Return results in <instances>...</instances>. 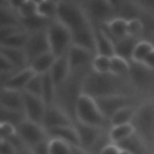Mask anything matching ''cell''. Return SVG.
Instances as JSON below:
<instances>
[{
    "mask_svg": "<svg viewBox=\"0 0 154 154\" xmlns=\"http://www.w3.org/2000/svg\"><path fill=\"white\" fill-rule=\"evenodd\" d=\"M118 77L108 73L101 75L94 71H88L84 73L82 84H81V93L87 94L94 99L113 95V94H122L120 84L118 82Z\"/></svg>",
    "mask_w": 154,
    "mask_h": 154,
    "instance_id": "obj_1",
    "label": "cell"
},
{
    "mask_svg": "<svg viewBox=\"0 0 154 154\" xmlns=\"http://www.w3.org/2000/svg\"><path fill=\"white\" fill-rule=\"evenodd\" d=\"M134 134H136V130H135V126L132 125V123L116 125V126H111L108 129V135H109L111 142L114 144L122 143L123 141H125L130 136H132Z\"/></svg>",
    "mask_w": 154,
    "mask_h": 154,
    "instance_id": "obj_26",
    "label": "cell"
},
{
    "mask_svg": "<svg viewBox=\"0 0 154 154\" xmlns=\"http://www.w3.org/2000/svg\"><path fill=\"white\" fill-rule=\"evenodd\" d=\"M149 41H150V42L153 43V46H154V35H152V38H150Z\"/></svg>",
    "mask_w": 154,
    "mask_h": 154,
    "instance_id": "obj_45",
    "label": "cell"
},
{
    "mask_svg": "<svg viewBox=\"0 0 154 154\" xmlns=\"http://www.w3.org/2000/svg\"><path fill=\"white\" fill-rule=\"evenodd\" d=\"M35 75L36 73L34 72V70L30 66L22 69V70H17L16 72H13L11 76H8L7 78H5L2 81V87L14 89L18 91H24L28 83Z\"/></svg>",
    "mask_w": 154,
    "mask_h": 154,
    "instance_id": "obj_16",
    "label": "cell"
},
{
    "mask_svg": "<svg viewBox=\"0 0 154 154\" xmlns=\"http://www.w3.org/2000/svg\"><path fill=\"white\" fill-rule=\"evenodd\" d=\"M0 54L5 55L14 65V67L18 70H22V69H25L29 66L24 49L8 48V47H1L0 46Z\"/></svg>",
    "mask_w": 154,
    "mask_h": 154,
    "instance_id": "obj_25",
    "label": "cell"
},
{
    "mask_svg": "<svg viewBox=\"0 0 154 154\" xmlns=\"http://www.w3.org/2000/svg\"><path fill=\"white\" fill-rule=\"evenodd\" d=\"M58 7H59V1H47V0L38 1L37 14L45 17L48 20H54V19H57Z\"/></svg>",
    "mask_w": 154,
    "mask_h": 154,
    "instance_id": "obj_34",
    "label": "cell"
},
{
    "mask_svg": "<svg viewBox=\"0 0 154 154\" xmlns=\"http://www.w3.org/2000/svg\"><path fill=\"white\" fill-rule=\"evenodd\" d=\"M30 154H48V140L30 149Z\"/></svg>",
    "mask_w": 154,
    "mask_h": 154,
    "instance_id": "obj_41",
    "label": "cell"
},
{
    "mask_svg": "<svg viewBox=\"0 0 154 154\" xmlns=\"http://www.w3.org/2000/svg\"><path fill=\"white\" fill-rule=\"evenodd\" d=\"M10 6L17 12L20 19H25L37 14V4L38 1L34 0H13L8 1Z\"/></svg>",
    "mask_w": 154,
    "mask_h": 154,
    "instance_id": "obj_24",
    "label": "cell"
},
{
    "mask_svg": "<svg viewBox=\"0 0 154 154\" xmlns=\"http://www.w3.org/2000/svg\"><path fill=\"white\" fill-rule=\"evenodd\" d=\"M120 154H132V153H130V152H128V150L122 149V150H120Z\"/></svg>",
    "mask_w": 154,
    "mask_h": 154,
    "instance_id": "obj_44",
    "label": "cell"
},
{
    "mask_svg": "<svg viewBox=\"0 0 154 154\" xmlns=\"http://www.w3.org/2000/svg\"><path fill=\"white\" fill-rule=\"evenodd\" d=\"M117 146L120 149L128 150L132 154H143V152H144V141L137 134H134L128 140L123 141L122 143H119Z\"/></svg>",
    "mask_w": 154,
    "mask_h": 154,
    "instance_id": "obj_33",
    "label": "cell"
},
{
    "mask_svg": "<svg viewBox=\"0 0 154 154\" xmlns=\"http://www.w3.org/2000/svg\"><path fill=\"white\" fill-rule=\"evenodd\" d=\"M0 129H1V138L11 140V138L17 136V126L12 123L1 122L0 123Z\"/></svg>",
    "mask_w": 154,
    "mask_h": 154,
    "instance_id": "obj_39",
    "label": "cell"
},
{
    "mask_svg": "<svg viewBox=\"0 0 154 154\" xmlns=\"http://www.w3.org/2000/svg\"><path fill=\"white\" fill-rule=\"evenodd\" d=\"M51 22L52 20H48V19H46L45 17H42L40 14H35L32 17H29V18H25V19H20V25L23 26L24 30H26L28 32L31 34V32L46 30Z\"/></svg>",
    "mask_w": 154,
    "mask_h": 154,
    "instance_id": "obj_29",
    "label": "cell"
},
{
    "mask_svg": "<svg viewBox=\"0 0 154 154\" xmlns=\"http://www.w3.org/2000/svg\"><path fill=\"white\" fill-rule=\"evenodd\" d=\"M73 116L76 122L88 125H94L105 129V126L108 124V120L105 118L101 109L99 108L96 100L83 93L78 95L75 102Z\"/></svg>",
    "mask_w": 154,
    "mask_h": 154,
    "instance_id": "obj_2",
    "label": "cell"
},
{
    "mask_svg": "<svg viewBox=\"0 0 154 154\" xmlns=\"http://www.w3.org/2000/svg\"><path fill=\"white\" fill-rule=\"evenodd\" d=\"M0 154H17V148L11 140H0Z\"/></svg>",
    "mask_w": 154,
    "mask_h": 154,
    "instance_id": "obj_40",
    "label": "cell"
},
{
    "mask_svg": "<svg viewBox=\"0 0 154 154\" xmlns=\"http://www.w3.org/2000/svg\"><path fill=\"white\" fill-rule=\"evenodd\" d=\"M46 32L51 52H53L57 57L65 55L72 45V34L70 29L60 23L58 19H54L47 26Z\"/></svg>",
    "mask_w": 154,
    "mask_h": 154,
    "instance_id": "obj_5",
    "label": "cell"
},
{
    "mask_svg": "<svg viewBox=\"0 0 154 154\" xmlns=\"http://www.w3.org/2000/svg\"><path fill=\"white\" fill-rule=\"evenodd\" d=\"M66 55H67V59H69V63H70L71 71L75 72V71L82 70L87 65L91 66L93 59H94V57L96 54H94L93 52H90V51H88V49H85L83 47H79V46H76V45H71V47L69 48Z\"/></svg>",
    "mask_w": 154,
    "mask_h": 154,
    "instance_id": "obj_12",
    "label": "cell"
},
{
    "mask_svg": "<svg viewBox=\"0 0 154 154\" xmlns=\"http://www.w3.org/2000/svg\"><path fill=\"white\" fill-rule=\"evenodd\" d=\"M17 136L30 149L40 144L41 142H45L48 140V135L45 128L41 124L31 122L26 118L17 125Z\"/></svg>",
    "mask_w": 154,
    "mask_h": 154,
    "instance_id": "obj_6",
    "label": "cell"
},
{
    "mask_svg": "<svg viewBox=\"0 0 154 154\" xmlns=\"http://www.w3.org/2000/svg\"><path fill=\"white\" fill-rule=\"evenodd\" d=\"M1 108L24 113V102H23V91H18L10 88H4L1 91Z\"/></svg>",
    "mask_w": 154,
    "mask_h": 154,
    "instance_id": "obj_17",
    "label": "cell"
},
{
    "mask_svg": "<svg viewBox=\"0 0 154 154\" xmlns=\"http://www.w3.org/2000/svg\"><path fill=\"white\" fill-rule=\"evenodd\" d=\"M71 73H72V71H71L70 63H69V59H67L66 54L61 55V57H58L53 67L49 71V75L52 77V79L54 81L58 90H60L66 84Z\"/></svg>",
    "mask_w": 154,
    "mask_h": 154,
    "instance_id": "obj_14",
    "label": "cell"
},
{
    "mask_svg": "<svg viewBox=\"0 0 154 154\" xmlns=\"http://www.w3.org/2000/svg\"><path fill=\"white\" fill-rule=\"evenodd\" d=\"M23 102L25 118L42 125V120L47 109V103L43 101V99L30 93L23 91Z\"/></svg>",
    "mask_w": 154,
    "mask_h": 154,
    "instance_id": "obj_8",
    "label": "cell"
},
{
    "mask_svg": "<svg viewBox=\"0 0 154 154\" xmlns=\"http://www.w3.org/2000/svg\"><path fill=\"white\" fill-rule=\"evenodd\" d=\"M111 58L112 57L96 54L93 59L90 70L96 72V73H101V75L111 73Z\"/></svg>",
    "mask_w": 154,
    "mask_h": 154,
    "instance_id": "obj_35",
    "label": "cell"
},
{
    "mask_svg": "<svg viewBox=\"0 0 154 154\" xmlns=\"http://www.w3.org/2000/svg\"><path fill=\"white\" fill-rule=\"evenodd\" d=\"M75 122L71 119L70 114L63 109L61 107L57 105H49L47 106L43 120H42V126L45 128L46 131L58 128V126H64V125H72Z\"/></svg>",
    "mask_w": 154,
    "mask_h": 154,
    "instance_id": "obj_11",
    "label": "cell"
},
{
    "mask_svg": "<svg viewBox=\"0 0 154 154\" xmlns=\"http://www.w3.org/2000/svg\"><path fill=\"white\" fill-rule=\"evenodd\" d=\"M49 51H51V48H49V42H48L46 30L31 32L29 35V40L24 48V52H25V55L28 59V64H30L38 55H41L46 52H49Z\"/></svg>",
    "mask_w": 154,
    "mask_h": 154,
    "instance_id": "obj_10",
    "label": "cell"
},
{
    "mask_svg": "<svg viewBox=\"0 0 154 154\" xmlns=\"http://www.w3.org/2000/svg\"><path fill=\"white\" fill-rule=\"evenodd\" d=\"M30 32L24 30L23 28L5 36L4 38H0V46L1 47H8V48H19L24 49L26 46V42L29 40Z\"/></svg>",
    "mask_w": 154,
    "mask_h": 154,
    "instance_id": "obj_23",
    "label": "cell"
},
{
    "mask_svg": "<svg viewBox=\"0 0 154 154\" xmlns=\"http://www.w3.org/2000/svg\"><path fill=\"white\" fill-rule=\"evenodd\" d=\"M102 28L111 37H114L116 41L128 36V20L122 17H113L112 19L103 23Z\"/></svg>",
    "mask_w": 154,
    "mask_h": 154,
    "instance_id": "obj_21",
    "label": "cell"
},
{
    "mask_svg": "<svg viewBox=\"0 0 154 154\" xmlns=\"http://www.w3.org/2000/svg\"><path fill=\"white\" fill-rule=\"evenodd\" d=\"M47 135H48V138H58L71 146H79L78 134H77L75 124L51 129L47 131Z\"/></svg>",
    "mask_w": 154,
    "mask_h": 154,
    "instance_id": "obj_18",
    "label": "cell"
},
{
    "mask_svg": "<svg viewBox=\"0 0 154 154\" xmlns=\"http://www.w3.org/2000/svg\"><path fill=\"white\" fill-rule=\"evenodd\" d=\"M57 58L58 57L53 52L49 51V52H46V53L38 55L37 58H35L29 64V66L34 70L35 73H37V75H46V73H49V71L53 67Z\"/></svg>",
    "mask_w": 154,
    "mask_h": 154,
    "instance_id": "obj_22",
    "label": "cell"
},
{
    "mask_svg": "<svg viewBox=\"0 0 154 154\" xmlns=\"http://www.w3.org/2000/svg\"><path fill=\"white\" fill-rule=\"evenodd\" d=\"M154 51V46L149 40H140L135 47L131 63L136 64H143V61L147 59V57Z\"/></svg>",
    "mask_w": 154,
    "mask_h": 154,
    "instance_id": "obj_32",
    "label": "cell"
},
{
    "mask_svg": "<svg viewBox=\"0 0 154 154\" xmlns=\"http://www.w3.org/2000/svg\"><path fill=\"white\" fill-rule=\"evenodd\" d=\"M24 91L42 97V75H37L36 73L30 79V82L28 83V85L24 89Z\"/></svg>",
    "mask_w": 154,
    "mask_h": 154,
    "instance_id": "obj_38",
    "label": "cell"
},
{
    "mask_svg": "<svg viewBox=\"0 0 154 154\" xmlns=\"http://www.w3.org/2000/svg\"><path fill=\"white\" fill-rule=\"evenodd\" d=\"M75 126H76L77 134H78L79 147H82L87 152L96 142V140L101 136V134L106 130L103 128L88 125V124H83V123H79V122H75Z\"/></svg>",
    "mask_w": 154,
    "mask_h": 154,
    "instance_id": "obj_13",
    "label": "cell"
},
{
    "mask_svg": "<svg viewBox=\"0 0 154 154\" xmlns=\"http://www.w3.org/2000/svg\"><path fill=\"white\" fill-rule=\"evenodd\" d=\"M131 63L126 59H123L118 55H113L111 58V75L120 78L125 76H130Z\"/></svg>",
    "mask_w": 154,
    "mask_h": 154,
    "instance_id": "obj_30",
    "label": "cell"
},
{
    "mask_svg": "<svg viewBox=\"0 0 154 154\" xmlns=\"http://www.w3.org/2000/svg\"><path fill=\"white\" fill-rule=\"evenodd\" d=\"M57 19L66 28H69L71 32L82 29L91 23L83 5L64 1H59Z\"/></svg>",
    "mask_w": 154,
    "mask_h": 154,
    "instance_id": "obj_3",
    "label": "cell"
},
{
    "mask_svg": "<svg viewBox=\"0 0 154 154\" xmlns=\"http://www.w3.org/2000/svg\"><path fill=\"white\" fill-rule=\"evenodd\" d=\"M83 7L89 17V19H95L101 24L112 19L117 11V2L109 0H93L83 4Z\"/></svg>",
    "mask_w": 154,
    "mask_h": 154,
    "instance_id": "obj_7",
    "label": "cell"
},
{
    "mask_svg": "<svg viewBox=\"0 0 154 154\" xmlns=\"http://www.w3.org/2000/svg\"><path fill=\"white\" fill-rule=\"evenodd\" d=\"M136 134L144 141L149 142L154 138V101L147 100L136 106L132 120Z\"/></svg>",
    "mask_w": 154,
    "mask_h": 154,
    "instance_id": "obj_4",
    "label": "cell"
},
{
    "mask_svg": "<svg viewBox=\"0 0 154 154\" xmlns=\"http://www.w3.org/2000/svg\"><path fill=\"white\" fill-rule=\"evenodd\" d=\"M57 85L52 79L49 73L42 75V99L47 103V106L53 105L57 95Z\"/></svg>",
    "mask_w": 154,
    "mask_h": 154,
    "instance_id": "obj_31",
    "label": "cell"
},
{
    "mask_svg": "<svg viewBox=\"0 0 154 154\" xmlns=\"http://www.w3.org/2000/svg\"><path fill=\"white\" fill-rule=\"evenodd\" d=\"M72 45L83 47L94 54H96V40H95V26L88 24L87 26L72 31Z\"/></svg>",
    "mask_w": 154,
    "mask_h": 154,
    "instance_id": "obj_15",
    "label": "cell"
},
{
    "mask_svg": "<svg viewBox=\"0 0 154 154\" xmlns=\"http://www.w3.org/2000/svg\"><path fill=\"white\" fill-rule=\"evenodd\" d=\"M95 40H96V54L113 57L114 55V41L101 26H95Z\"/></svg>",
    "mask_w": 154,
    "mask_h": 154,
    "instance_id": "obj_19",
    "label": "cell"
},
{
    "mask_svg": "<svg viewBox=\"0 0 154 154\" xmlns=\"http://www.w3.org/2000/svg\"><path fill=\"white\" fill-rule=\"evenodd\" d=\"M96 103L99 106V108L101 109L102 114L105 116V118L107 120H109V118L122 107L128 106V105H132L131 97L128 94H113V95H107V96H102V97H97L95 99Z\"/></svg>",
    "mask_w": 154,
    "mask_h": 154,
    "instance_id": "obj_9",
    "label": "cell"
},
{
    "mask_svg": "<svg viewBox=\"0 0 154 154\" xmlns=\"http://www.w3.org/2000/svg\"><path fill=\"white\" fill-rule=\"evenodd\" d=\"M144 67H147L149 71H153L154 70V51L147 57V59L143 61V64H142Z\"/></svg>",
    "mask_w": 154,
    "mask_h": 154,
    "instance_id": "obj_43",
    "label": "cell"
},
{
    "mask_svg": "<svg viewBox=\"0 0 154 154\" xmlns=\"http://www.w3.org/2000/svg\"><path fill=\"white\" fill-rule=\"evenodd\" d=\"M48 154H73L72 146L58 138H48Z\"/></svg>",
    "mask_w": 154,
    "mask_h": 154,
    "instance_id": "obj_36",
    "label": "cell"
},
{
    "mask_svg": "<svg viewBox=\"0 0 154 154\" xmlns=\"http://www.w3.org/2000/svg\"><path fill=\"white\" fill-rule=\"evenodd\" d=\"M136 112V106L134 105H128L122 108H119L108 120V125L116 126V125H122V124H130L134 120Z\"/></svg>",
    "mask_w": 154,
    "mask_h": 154,
    "instance_id": "obj_27",
    "label": "cell"
},
{
    "mask_svg": "<svg viewBox=\"0 0 154 154\" xmlns=\"http://www.w3.org/2000/svg\"><path fill=\"white\" fill-rule=\"evenodd\" d=\"M144 31V23L141 17H136L128 20V35L138 37Z\"/></svg>",
    "mask_w": 154,
    "mask_h": 154,
    "instance_id": "obj_37",
    "label": "cell"
},
{
    "mask_svg": "<svg viewBox=\"0 0 154 154\" xmlns=\"http://www.w3.org/2000/svg\"><path fill=\"white\" fill-rule=\"evenodd\" d=\"M138 37H134V36H125L120 40L114 41V55H118L123 59H126L131 63L132 59V54L135 51V47L137 45V42L140 40H137Z\"/></svg>",
    "mask_w": 154,
    "mask_h": 154,
    "instance_id": "obj_20",
    "label": "cell"
},
{
    "mask_svg": "<svg viewBox=\"0 0 154 154\" xmlns=\"http://www.w3.org/2000/svg\"><path fill=\"white\" fill-rule=\"evenodd\" d=\"M14 25H20V18L10 6L8 1H2L0 5V28Z\"/></svg>",
    "mask_w": 154,
    "mask_h": 154,
    "instance_id": "obj_28",
    "label": "cell"
},
{
    "mask_svg": "<svg viewBox=\"0 0 154 154\" xmlns=\"http://www.w3.org/2000/svg\"><path fill=\"white\" fill-rule=\"evenodd\" d=\"M120 150H122V149H120L117 144L111 143V144H108V146L102 150L101 154H120Z\"/></svg>",
    "mask_w": 154,
    "mask_h": 154,
    "instance_id": "obj_42",
    "label": "cell"
}]
</instances>
